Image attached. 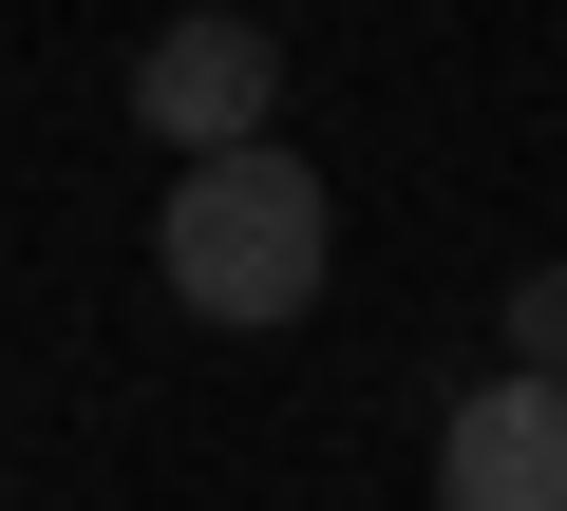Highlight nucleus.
I'll list each match as a JSON object with an SVG mask.
<instances>
[{"label": "nucleus", "mask_w": 567, "mask_h": 511, "mask_svg": "<svg viewBox=\"0 0 567 511\" xmlns=\"http://www.w3.org/2000/svg\"><path fill=\"white\" fill-rule=\"evenodd\" d=\"M152 266H171L189 323H303L322 266H341V208H322L303 152H265V133H246V152H189V171H171Z\"/></svg>", "instance_id": "1"}, {"label": "nucleus", "mask_w": 567, "mask_h": 511, "mask_svg": "<svg viewBox=\"0 0 567 511\" xmlns=\"http://www.w3.org/2000/svg\"><path fill=\"white\" fill-rule=\"evenodd\" d=\"M492 323H511V360H529V379H567V266H529Z\"/></svg>", "instance_id": "4"}, {"label": "nucleus", "mask_w": 567, "mask_h": 511, "mask_svg": "<svg viewBox=\"0 0 567 511\" xmlns=\"http://www.w3.org/2000/svg\"><path fill=\"white\" fill-rule=\"evenodd\" d=\"M435 511H567V379H473L435 417Z\"/></svg>", "instance_id": "3"}, {"label": "nucleus", "mask_w": 567, "mask_h": 511, "mask_svg": "<svg viewBox=\"0 0 567 511\" xmlns=\"http://www.w3.org/2000/svg\"><path fill=\"white\" fill-rule=\"evenodd\" d=\"M284 114V39L265 20H171L152 58H133V133L152 152H246Z\"/></svg>", "instance_id": "2"}]
</instances>
